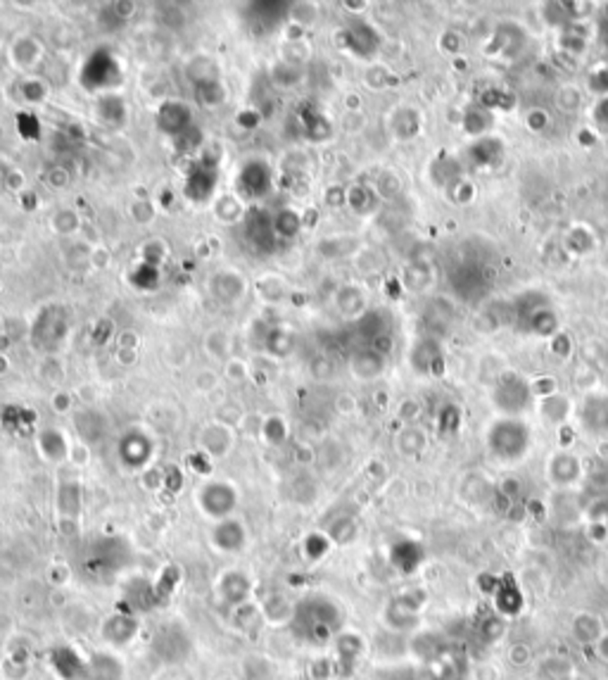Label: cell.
<instances>
[{
	"mask_svg": "<svg viewBox=\"0 0 608 680\" xmlns=\"http://www.w3.org/2000/svg\"><path fill=\"white\" fill-rule=\"evenodd\" d=\"M340 624H342V614H340L338 604L325 599V597H311V599L300 604L292 625L304 640L321 645V642H328L338 633Z\"/></svg>",
	"mask_w": 608,
	"mask_h": 680,
	"instance_id": "1",
	"label": "cell"
},
{
	"mask_svg": "<svg viewBox=\"0 0 608 680\" xmlns=\"http://www.w3.org/2000/svg\"><path fill=\"white\" fill-rule=\"evenodd\" d=\"M490 450L502 459H520L528 452L530 433L519 419H502L490 429Z\"/></svg>",
	"mask_w": 608,
	"mask_h": 680,
	"instance_id": "2",
	"label": "cell"
},
{
	"mask_svg": "<svg viewBox=\"0 0 608 680\" xmlns=\"http://www.w3.org/2000/svg\"><path fill=\"white\" fill-rule=\"evenodd\" d=\"M276 229H274V217L266 209H249L245 217V245L255 255H271L276 252Z\"/></svg>",
	"mask_w": 608,
	"mask_h": 680,
	"instance_id": "3",
	"label": "cell"
},
{
	"mask_svg": "<svg viewBox=\"0 0 608 680\" xmlns=\"http://www.w3.org/2000/svg\"><path fill=\"white\" fill-rule=\"evenodd\" d=\"M67 312H64L63 307L50 305L46 307L41 314H38V319L34 321V328H31V340H34L36 347H41V350H53L63 343V338L67 336Z\"/></svg>",
	"mask_w": 608,
	"mask_h": 680,
	"instance_id": "4",
	"label": "cell"
},
{
	"mask_svg": "<svg viewBox=\"0 0 608 680\" xmlns=\"http://www.w3.org/2000/svg\"><path fill=\"white\" fill-rule=\"evenodd\" d=\"M198 502L202 505V509L215 516V519H226L228 514L235 509V502H238V495L228 483H209L198 493Z\"/></svg>",
	"mask_w": 608,
	"mask_h": 680,
	"instance_id": "5",
	"label": "cell"
},
{
	"mask_svg": "<svg viewBox=\"0 0 608 680\" xmlns=\"http://www.w3.org/2000/svg\"><path fill=\"white\" fill-rule=\"evenodd\" d=\"M83 84H89L90 89H107L119 81V67L107 53H96L90 55V60L83 64Z\"/></svg>",
	"mask_w": 608,
	"mask_h": 680,
	"instance_id": "6",
	"label": "cell"
},
{
	"mask_svg": "<svg viewBox=\"0 0 608 680\" xmlns=\"http://www.w3.org/2000/svg\"><path fill=\"white\" fill-rule=\"evenodd\" d=\"M157 126L159 132L179 139L181 133H186L188 129H193V112L183 103H165L157 112Z\"/></svg>",
	"mask_w": 608,
	"mask_h": 680,
	"instance_id": "7",
	"label": "cell"
},
{
	"mask_svg": "<svg viewBox=\"0 0 608 680\" xmlns=\"http://www.w3.org/2000/svg\"><path fill=\"white\" fill-rule=\"evenodd\" d=\"M238 188L245 198H264L271 191V169L266 162H248L238 174Z\"/></svg>",
	"mask_w": 608,
	"mask_h": 680,
	"instance_id": "8",
	"label": "cell"
},
{
	"mask_svg": "<svg viewBox=\"0 0 608 680\" xmlns=\"http://www.w3.org/2000/svg\"><path fill=\"white\" fill-rule=\"evenodd\" d=\"M216 165L212 160L195 162V167L190 169L186 179V195L190 200H207L209 195L215 193L216 183Z\"/></svg>",
	"mask_w": 608,
	"mask_h": 680,
	"instance_id": "9",
	"label": "cell"
},
{
	"mask_svg": "<svg viewBox=\"0 0 608 680\" xmlns=\"http://www.w3.org/2000/svg\"><path fill=\"white\" fill-rule=\"evenodd\" d=\"M150 440L143 433H129L119 443V457L131 469H139V466L146 464L148 457H150Z\"/></svg>",
	"mask_w": 608,
	"mask_h": 680,
	"instance_id": "10",
	"label": "cell"
},
{
	"mask_svg": "<svg viewBox=\"0 0 608 680\" xmlns=\"http://www.w3.org/2000/svg\"><path fill=\"white\" fill-rule=\"evenodd\" d=\"M570 633H573V638L578 642H582L585 647L596 645L599 638L604 635V625L602 618L592 614V611H580V614H575L573 621H570Z\"/></svg>",
	"mask_w": 608,
	"mask_h": 680,
	"instance_id": "11",
	"label": "cell"
},
{
	"mask_svg": "<svg viewBox=\"0 0 608 680\" xmlns=\"http://www.w3.org/2000/svg\"><path fill=\"white\" fill-rule=\"evenodd\" d=\"M494 595V607H497L499 614H504V616H516L523 609V595L516 588V583H502L497 585V591L492 592Z\"/></svg>",
	"mask_w": 608,
	"mask_h": 680,
	"instance_id": "12",
	"label": "cell"
},
{
	"mask_svg": "<svg viewBox=\"0 0 608 680\" xmlns=\"http://www.w3.org/2000/svg\"><path fill=\"white\" fill-rule=\"evenodd\" d=\"M215 545L224 552H235L245 545V531L238 521H224L215 531Z\"/></svg>",
	"mask_w": 608,
	"mask_h": 680,
	"instance_id": "13",
	"label": "cell"
},
{
	"mask_svg": "<svg viewBox=\"0 0 608 680\" xmlns=\"http://www.w3.org/2000/svg\"><path fill=\"white\" fill-rule=\"evenodd\" d=\"M212 291H215L216 300L233 302V300H238L242 295L241 276H235V274H216L215 281H212Z\"/></svg>",
	"mask_w": 608,
	"mask_h": 680,
	"instance_id": "14",
	"label": "cell"
},
{
	"mask_svg": "<svg viewBox=\"0 0 608 680\" xmlns=\"http://www.w3.org/2000/svg\"><path fill=\"white\" fill-rule=\"evenodd\" d=\"M578 472H580V466L570 455H559V457H553V462H549V476H553V480H559V483L575 480Z\"/></svg>",
	"mask_w": 608,
	"mask_h": 680,
	"instance_id": "15",
	"label": "cell"
},
{
	"mask_svg": "<svg viewBox=\"0 0 608 680\" xmlns=\"http://www.w3.org/2000/svg\"><path fill=\"white\" fill-rule=\"evenodd\" d=\"M400 555H401V559H394V564H397L404 574L414 571L416 566H421V562H423L421 548L414 545V542H401V545H397L393 557H400Z\"/></svg>",
	"mask_w": 608,
	"mask_h": 680,
	"instance_id": "16",
	"label": "cell"
},
{
	"mask_svg": "<svg viewBox=\"0 0 608 680\" xmlns=\"http://www.w3.org/2000/svg\"><path fill=\"white\" fill-rule=\"evenodd\" d=\"M274 229H276V236L281 238H292L300 231V215H295L292 209H283L274 217Z\"/></svg>",
	"mask_w": 608,
	"mask_h": 680,
	"instance_id": "17",
	"label": "cell"
},
{
	"mask_svg": "<svg viewBox=\"0 0 608 680\" xmlns=\"http://www.w3.org/2000/svg\"><path fill=\"white\" fill-rule=\"evenodd\" d=\"M41 447L46 452V457L60 459L64 455V450H67V443H64V438L57 430H48V433L41 436Z\"/></svg>",
	"mask_w": 608,
	"mask_h": 680,
	"instance_id": "18",
	"label": "cell"
},
{
	"mask_svg": "<svg viewBox=\"0 0 608 680\" xmlns=\"http://www.w3.org/2000/svg\"><path fill=\"white\" fill-rule=\"evenodd\" d=\"M157 276H159L157 269H155L152 264H143L140 269L133 271L131 281L139 285V288H148V291H150V288H155V285H157Z\"/></svg>",
	"mask_w": 608,
	"mask_h": 680,
	"instance_id": "19",
	"label": "cell"
},
{
	"mask_svg": "<svg viewBox=\"0 0 608 680\" xmlns=\"http://www.w3.org/2000/svg\"><path fill=\"white\" fill-rule=\"evenodd\" d=\"M20 132L27 136V139H38V133H41V129H38V119L34 117V115H20Z\"/></svg>",
	"mask_w": 608,
	"mask_h": 680,
	"instance_id": "20",
	"label": "cell"
},
{
	"mask_svg": "<svg viewBox=\"0 0 608 680\" xmlns=\"http://www.w3.org/2000/svg\"><path fill=\"white\" fill-rule=\"evenodd\" d=\"M596 654L602 657L604 661H608V631H604V635L596 642Z\"/></svg>",
	"mask_w": 608,
	"mask_h": 680,
	"instance_id": "21",
	"label": "cell"
}]
</instances>
